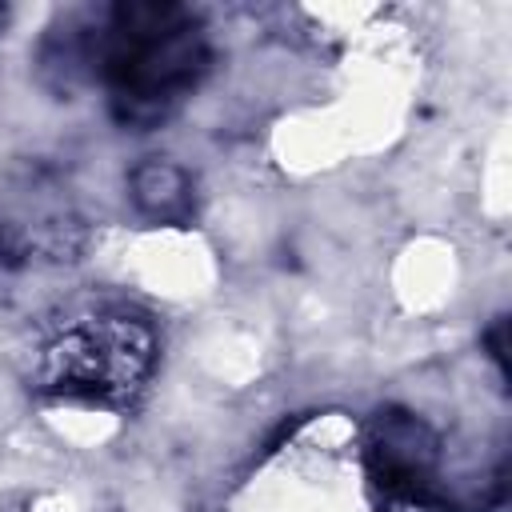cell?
<instances>
[{
	"mask_svg": "<svg viewBox=\"0 0 512 512\" xmlns=\"http://www.w3.org/2000/svg\"><path fill=\"white\" fill-rule=\"evenodd\" d=\"M92 80L108 96L120 128L152 132L168 124L200 88L212 44L200 16L172 0H120L88 28Z\"/></svg>",
	"mask_w": 512,
	"mask_h": 512,
	"instance_id": "obj_1",
	"label": "cell"
},
{
	"mask_svg": "<svg viewBox=\"0 0 512 512\" xmlns=\"http://www.w3.org/2000/svg\"><path fill=\"white\" fill-rule=\"evenodd\" d=\"M156 360L152 328L128 312H100L68 324L40 360V388L56 400L120 408L128 404Z\"/></svg>",
	"mask_w": 512,
	"mask_h": 512,
	"instance_id": "obj_2",
	"label": "cell"
},
{
	"mask_svg": "<svg viewBox=\"0 0 512 512\" xmlns=\"http://www.w3.org/2000/svg\"><path fill=\"white\" fill-rule=\"evenodd\" d=\"M440 468V440L416 412L380 408L364 436V472L384 500L424 504Z\"/></svg>",
	"mask_w": 512,
	"mask_h": 512,
	"instance_id": "obj_3",
	"label": "cell"
},
{
	"mask_svg": "<svg viewBox=\"0 0 512 512\" xmlns=\"http://www.w3.org/2000/svg\"><path fill=\"white\" fill-rule=\"evenodd\" d=\"M128 196L136 204V212L152 224H168V228H184L196 216V188L192 176L164 160V156H148L128 172Z\"/></svg>",
	"mask_w": 512,
	"mask_h": 512,
	"instance_id": "obj_4",
	"label": "cell"
},
{
	"mask_svg": "<svg viewBox=\"0 0 512 512\" xmlns=\"http://www.w3.org/2000/svg\"><path fill=\"white\" fill-rule=\"evenodd\" d=\"M28 260V244L12 224H0V284H8Z\"/></svg>",
	"mask_w": 512,
	"mask_h": 512,
	"instance_id": "obj_5",
	"label": "cell"
},
{
	"mask_svg": "<svg viewBox=\"0 0 512 512\" xmlns=\"http://www.w3.org/2000/svg\"><path fill=\"white\" fill-rule=\"evenodd\" d=\"M484 348H488V356L496 360L500 376L508 380V320H504V316H496L492 328L484 332Z\"/></svg>",
	"mask_w": 512,
	"mask_h": 512,
	"instance_id": "obj_6",
	"label": "cell"
}]
</instances>
